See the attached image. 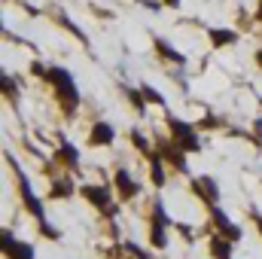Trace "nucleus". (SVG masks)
<instances>
[{
	"label": "nucleus",
	"instance_id": "nucleus-1",
	"mask_svg": "<svg viewBox=\"0 0 262 259\" xmlns=\"http://www.w3.org/2000/svg\"><path fill=\"white\" fill-rule=\"evenodd\" d=\"M46 85L52 89V95H55L61 113H64L67 119H73V116L79 113V107H82V95H79V85H76L73 73H70L67 67H61V64H49Z\"/></svg>",
	"mask_w": 262,
	"mask_h": 259
},
{
	"label": "nucleus",
	"instance_id": "nucleus-2",
	"mask_svg": "<svg viewBox=\"0 0 262 259\" xmlns=\"http://www.w3.org/2000/svg\"><path fill=\"white\" fill-rule=\"evenodd\" d=\"M3 156H6V162H9V168H12V174H15V189H18V201H21L25 213H28V217H34V220H37V226L49 223V217H46V204H43V198L37 195L34 183H31V177H28V174L21 171V165L12 159V153H3Z\"/></svg>",
	"mask_w": 262,
	"mask_h": 259
},
{
	"label": "nucleus",
	"instance_id": "nucleus-3",
	"mask_svg": "<svg viewBox=\"0 0 262 259\" xmlns=\"http://www.w3.org/2000/svg\"><path fill=\"white\" fill-rule=\"evenodd\" d=\"M171 229H174V220H171L165 201L156 198L152 207H149V247L152 250H168V244H171V235L168 232Z\"/></svg>",
	"mask_w": 262,
	"mask_h": 259
},
{
	"label": "nucleus",
	"instance_id": "nucleus-4",
	"mask_svg": "<svg viewBox=\"0 0 262 259\" xmlns=\"http://www.w3.org/2000/svg\"><path fill=\"white\" fill-rule=\"evenodd\" d=\"M79 195L101 213V217H116L119 213V204H116V189L113 183H82L79 186Z\"/></svg>",
	"mask_w": 262,
	"mask_h": 259
},
{
	"label": "nucleus",
	"instance_id": "nucleus-5",
	"mask_svg": "<svg viewBox=\"0 0 262 259\" xmlns=\"http://www.w3.org/2000/svg\"><path fill=\"white\" fill-rule=\"evenodd\" d=\"M165 125H168V134L177 146H183L189 156L192 153H201V131H198L195 122H186L180 116H165Z\"/></svg>",
	"mask_w": 262,
	"mask_h": 259
},
{
	"label": "nucleus",
	"instance_id": "nucleus-6",
	"mask_svg": "<svg viewBox=\"0 0 262 259\" xmlns=\"http://www.w3.org/2000/svg\"><path fill=\"white\" fill-rule=\"evenodd\" d=\"M207 217H210V229L216 232V235H223V238H229L232 244H241V238H244V229L238 226V223H232V217L220 207V204H210L207 207Z\"/></svg>",
	"mask_w": 262,
	"mask_h": 259
},
{
	"label": "nucleus",
	"instance_id": "nucleus-7",
	"mask_svg": "<svg viewBox=\"0 0 262 259\" xmlns=\"http://www.w3.org/2000/svg\"><path fill=\"white\" fill-rule=\"evenodd\" d=\"M156 149L162 153V159H165V165H171L174 171H180V174H189V165H186V149L183 146H177L174 140H171V134H165V137H156Z\"/></svg>",
	"mask_w": 262,
	"mask_h": 259
},
{
	"label": "nucleus",
	"instance_id": "nucleus-8",
	"mask_svg": "<svg viewBox=\"0 0 262 259\" xmlns=\"http://www.w3.org/2000/svg\"><path fill=\"white\" fill-rule=\"evenodd\" d=\"M0 250H3V259H37V250L31 241H21L15 238L9 229L0 232Z\"/></svg>",
	"mask_w": 262,
	"mask_h": 259
},
{
	"label": "nucleus",
	"instance_id": "nucleus-9",
	"mask_svg": "<svg viewBox=\"0 0 262 259\" xmlns=\"http://www.w3.org/2000/svg\"><path fill=\"white\" fill-rule=\"evenodd\" d=\"M192 195H195L204 207L220 204V198H223L216 177H210V174H198V177H192Z\"/></svg>",
	"mask_w": 262,
	"mask_h": 259
},
{
	"label": "nucleus",
	"instance_id": "nucleus-10",
	"mask_svg": "<svg viewBox=\"0 0 262 259\" xmlns=\"http://www.w3.org/2000/svg\"><path fill=\"white\" fill-rule=\"evenodd\" d=\"M113 189H116V198L119 201H134L140 195V183L131 177L128 168H116L113 171Z\"/></svg>",
	"mask_w": 262,
	"mask_h": 259
},
{
	"label": "nucleus",
	"instance_id": "nucleus-11",
	"mask_svg": "<svg viewBox=\"0 0 262 259\" xmlns=\"http://www.w3.org/2000/svg\"><path fill=\"white\" fill-rule=\"evenodd\" d=\"M113 140H116V128H113L107 119H95V122H92L89 137H85V143H89V146L104 149V146H113Z\"/></svg>",
	"mask_w": 262,
	"mask_h": 259
},
{
	"label": "nucleus",
	"instance_id": "nucleus-12",
	"mask_svg": "<svg viewBox=\"0 0 262 259\" xmlns=\"http://www.w3.org/2000/svg\"><path fill=\"white\" fill-rule=\"evenodd\" d=\"M79 146L76 143H70V140H61L58 143V149H55V156H52V162L58 165V168H67L70 174H76L79 171Z\"/></svg>",
	"mask_w": 262,
	"mask_h": 259
},
{
	"label": "nucleus",
	"instance_id": "nucleus-13",
	"mask_svg": "<svg viewBox=\"0 0 262 259\" xmlns=\"http://www.w3.org/2000/svg\"><path fill=\"white\" fill-rule=\"evenodd\" d=\"M152 49H156V55H159L162 61H168V64H177V67L186 64V55H183L168 37H152Z\"/></svg>",
	"mask_w": 262,
	"mask_h": 259
},
{
	"label": "nucleus",
	"instance_id": "nucleus-14",
	"mask_svg": "<svg viewBox=\"0 0 262 259\" xmlns=\"http://www.w3.org/2000/svg\"><path fill=\"white\" fill-rule=\"evenodd\" d=\"M207 40H210L213 49H229L241 40V34L235 28H207Z\"/></svg>",
	"mask_w": 262,
	"mask_h": 259
},
{
	"label": "nucleus",
	"instance_id": "nucleus-15",
	"mask_svg": "<svg viewBox=\"0 0 262 259\" xmlns=\"http://www.w3.org/2000/svg\"><path fill=\"white\" fill-rule=\"evenodd\" d=\"M73 195H79V186L73 183V177H58V180H52V186H49V198H52V201H67V198H73Z\"/></svg>",
	"mask_w": 262,
	"mask_h": 259
},
{
	"label": "nucleus",
	"instance_id": "nucleus-16",
	"mask_svg": "<svg viewBox=\"0 0 262 259\" xmlns=\"http://www.w3.org/2000/svg\"><path fill=\"white\" fill-rule=\"evenodd\" d=\"M146 165H149V183H152L156 189H162V186H165V180H168V174H165V159H162V153H159V149H152V156L146 159Z\"/></svg>",
	"mask_w": 262,
	"mask_h": 259
},
{
	"label": "nucleus",
	"instance_id": "nucleus-17",
	"mask_svg": "<svg viewBox=\"0 0 262 259\" xmlns=\"http://www.w3.org/2000/svg\"><path fill=\"white\" fill-rule=\"evenodd\" d=\"M232 241L229 238H223V235H216V232H210V238H207V253L213 259H232Z\"/></svg>",
	"mask_w": 262,
	"mask_h": 259
},
{
	"label": "nucleus",
	"instance_id": "nucleus-18",
	"mask_svg": "<svg viewBox=\"0 0 262 259\" xmlns=\"http://www.w3.org/2000/svg\"><path fill=\"white\" fill-rule=\"evenodd\" d=\"M119 89H122V95L128 98V104L137 110V116H146V107H149V104L143 101V92H140V85H137V89H134V85H119Z\"/></svg>",
	"mask_w": 262,
	"mask_h": 259
},
{
	"label": "nucleus",
	"instance_id": "nucleus-19",
	"mask_svg": "<svg viewBox=\"0 0 262 259\" xmlns=\"http://www.w3.org/2000/svg\"><path fill=\"white\" fill-rule=\"evenodd\" d=\"M140 92H143V101H146L149 107H162V110H168V101H165V95H162L156 85H149V82H140Z\"/></svg>",
	"mask_w": 262,
	"mask_h": 259
},
{
	"label": "nucleus",
	"instance_id": "nucleus-20",
	"mask_svg": "<svg viewBox=\"0 0 262 259\" xmlns=\"http://www.w3.org/2000/svg\"><path fill=\"white\" fill-rule=\"evenodd\" d=\"M128 137H131V146H134V149H137V153H140L143 159H149V156H152V149H156V143H149L143 131H131Z\"/></svg>",
	"mask_w": 262,
	"mask_h": 259
},
{
	"label": "nucleus",
	"instance_id": "nucleus-21",
	"mask_svg": "<svg viewBox=\"0 0 262 259\" xmlns=\"http://www.w3.org/2000/svg\"><path fill=\"white\" fill-rule=\"evenodd\" d=\"M0 82H3V98H6V101H18V82H15V76L3 73Z\"/></svg>",
	"mask_w": 262,
	"mask_h": 259
},
{
	"label": "nucleus",
	"instance_id": "nucleus-22",
	"mask_svg": "<svg viewBox=\"0 0 262 259\" xmlns=\"http://www.w3.org/2000/svg\"><path fill=\"white\" fill-rule=\"evenodd\" d=\"M55 21H58L61 28H67V31H70V34H73V37H76L79 43H85V34H82V31H79V28H76V25L70 21V15H67V12H58V15H55Z\"/></svg>",
	"mask_w": 262,
	"mask_h": 259
},
{
	"label": "nucleus",
	"instance_id": "nucleus-23",
	"mask_svg": "<svg viewBox=\"0 0 262 259\" xmlns=\"http://www.w3.org/2000/svg\"><path fill=\"white\" fill-rule=\"evenodd\" d=\"M198 131H216V128H223V119L216 116V113H207V116H201L195 122Z\"/></svg>",
	"mask_w": 262,
	"mask_h": 259
},
{
	"label": "nucleus",
	"instance_id": "nucleus-24",
	"mask_svg": "<svg viewBox=\"0 0 262 259\" xmlns=\"http://www.w3.org/2000/svg\"><path fill=\"white\" fill-rule=\"evenodd\" d=\"M122 250H125V253H128L131 259H149V253H146L143 247H137L134 241H125V244H122Z\"/></svg>",
	"mask_w": 262,
	"mask_h": 259
},
{
	"label": "nucleus",
	"instance_id": "nucleus-25",
	"mask_svg": "<svg viewBox=\"0 0 262 259\" xmlns=\"http://www.w3.org/2000/svg\"><path fill=\"white\" fill-rule=\"evenodd\" d=\"M37 229H40V235H43L46 241H58V238H61V232H58L52 223H43V226H37Z\"/></svg>",
	"mask_w": 262,
	"mask_h": 259
},
{
	"label": "nucleus",
	"instance_id": "nucleus-26",
	"mask_svg": "<svg viewBox=\"0 0 262 259\" xmlns=\"http://www.w3.org/2000/svg\"><path fill=\"white\" fill-rule=\"evenodd\" d=\"M31 76H37V79H43V82H46V76H49V67L43 64V61H31Z\"/></svg>",
	"mask_w": 262,
	"mask_h": 259
},
{
	"label": "nucleus",
	"instance_id": "nucleus-27",
	"mask_svg": "<svg viewBox=\"0 0 262 259\" xmlns=\"http://www.w3.org/2000/svg\"><path fill=\"white\" fill-rule=\"evenodd\" d=\"M253 143H256V149L262 146V119H256V122H253Z\"/></svg>",
	"mask_w": 262,
	"mask_h": 259
},
{
	"label": "nucleus",
	"instance_id": "nucleus-28",
	"mask_svg": "<svg viewBox=\"0 0 262 259\" xmlns=\"http://www.w3.org/2000/svg\"><path fill=\"white\" fill-rule=\"evenodd\" d=\"M250 220H253V226H256V232H259V238H262V213L250 210Z\"/></svg>",
	"mask_w": 262,
	"mask_h": 259
},
{
	"label": "nucleus",
	"instance_id": "nucleus-29",
	"mask_svg": "<svg viewBox=\"0 0 262 259\" xmlns=\"http://www.w3.org/2000/svg\"><path fill=\"white\" fill-rule=\"evenodd\" d=\"M174 229H177V232H183L186 238H192V226H186V223H174Z\"/></svg>",
	"mask_w": 262,
	"mask_h": 259
},
{
	"label": "nucleus",
	"instance_id": "nucleus-30",
	"mask_svg": "<svg viewBox=\"0 0 262 259\" xmlns=\"http://www.w3.org/2000/svg\"><path fill=\"white\" fill-rule=\"evenodd\" d=\"M162 3H165L168 9H180V6H183V0H162Z\"/></svg>",
	"mask_w": 262,
	"mask_h": 259
},
{
	"label": "nucleus",
	"instance_id": "nucleus-31",
	"mask_svg": "<svg viewBox=\"0 0 262 259\" xmlns=\"http://www.w3.org/2000/svg\"><path fill=\"white\" fill-rule=\"evenodd\" d=\"M256 21H262V0H256V15H253Z\"/></svg>",
	"mask_w": 262,
	"mask_h": 259
},
{
	"label": "nucleus",
	"instance_id": "nucleus-32",
	"mask_svg": "<svg viewBox=\"0 0 262 259\" xmlns=\"http://www.w3.org/2000/svg\"><path fill=\"white\" fill-rule=\"evenodd\" d=\"M253 58H256V64L262 67V49H256V55H253Z\"/></svg>",
	"mask_w": 262,
	"mask_h": 259
}]
</instances>
